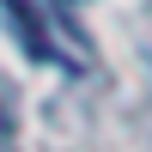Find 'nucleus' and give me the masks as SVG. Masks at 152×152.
<instances>
[{"instance_id":"1","label":"nucleus","mask_w":152,"mask_h":152,"mask_svg":"<svg viewBox=\"0 0 152 152\" xmlns=\"http://www.w3.org/2000/svg\"><path fill=\"white\" fill-rule=\"evenodd\" d=\"M0 12H6L12 37H18V49H24L31 61H61V49L49 43V31H43V18H37L31 0H0Z\"/></svg>"},{"instance_id":"2","label":"nucleus","mask_w":152,"mask_h":152,"mask_svg":"<svg viewBox=\"0 0 152 152\" xmlns=\"http://www.w3.org/2000/svg\"><path fill=\"white\" fill-rule=\"evenodd\" d=\"M0 152H12V116L0 110Z\"/></svg>"}]
</instances>
